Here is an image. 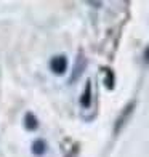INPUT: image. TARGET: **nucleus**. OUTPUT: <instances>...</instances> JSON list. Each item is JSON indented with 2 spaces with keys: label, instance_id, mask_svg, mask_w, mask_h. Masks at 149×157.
<instances>
[{
  "label": "nucleus",
  "instance_id": "5",
  "mask_svg": "<svg viewBox=\"0 0 149 157\" xmlns=\"http://www.w3.org/2000/svg\"><path fill=\"white\" fill-rule=\"evenodd\" d=\"M32 152L35 155H44L47 152V144H45V141L44 140H37V141H34V144H32Z\"/></svg>",
  "mask_w": 149,
  "mask_h": 157
},
{
  "label": "nucleus",
  "instance_id": "1",
  "mask_svg": "<svg viewBox=\"0 0 149 157\" xmlns=\"http://www.w3.org/2000/svg\"><path fill=\"white\" fill-rule=\"evenodd\" d=\"M67 67V59L66 56H55V58L50 61V69L53 71L55 74H63Z\"/></svg>",
  "mask_w": 149,
  "mask_h": 157
},
{
  "label": "nucleus",
  "instance_id": "3",
  "mask_svg": "<svg viewBox=\"0 0 149 157\" xmlns=\"http://www.w3.org/2000/svg\"><path fill=\"white\" fill-rule=\"evenodd\" d=\"M80 104L85 109L90 108V104H91V83H90V80L87 82V85H85V91L80 96Z\"/></svg>",
  "mask_w": 149,
  "mask_h": 157
},
{
  "label": "nucleus",
  "instance_id": "4",
  "mask_svg": "<svg viewBox=\"0 0 149 157\" xmlns=\"http://www.w3.org/2000/svg\"><path fill=\"white\" fill-rule=\"evenodd\" d=\"M83 69H85V58L80 55V56H79V59H77V63H75V66H74V74H72V77H71V82L75 80V78L82 74V71H83Z\"/></svg>",
  "mask_w": 149,
  "mask_h": 157
},
{
  "label": "nucleus",
  "instance_id": "8",
  "mask_svg": "<svg viewBox=\"0 0 149 157\" xmlns=\"http://www.w3.org/2000/svg\"><path fill=\"white\" fill-rule=\"evenodd\" d=\"M146 61L149 63V48H147V52H146Z\"/></svg>",
  "mask_w": 149,
  "mask_h": 157
},
{
  "label": "nucleus",
  "instance_id": "2",
  "mask_svg": "<svg viewBox=\"0 0 149 157\" xmlns=\"http://www.w3.org/2000/svg\"><path fill=\"white\" fill-rule=\"evenodd\" d=\"M133 108H135V103H130V104H128V106H127V108L124 109V112L120 114V117L117 119V122H116V128H114V132H116V133H117V132L120 130V128L124 127V124H125V120H127V117H128L130 114H132Z\"/></svg>",
  "mask_w": 149,
  "mask_h": 157
},
{
  "label": "nucleus",
  "instance_id": "7",
  "mask_svg": "<svg viewBox=\"0 0 149 157\" xmlns=\"http://www.w3.org/2000/svg\"><path fill=\"white\" fill-rule=\"evenodd\" d=\"M114 72L111 69H104V85L108 87V90L114 88Z\"/></svg>",
  "mask_w": 149,
  "mask_h": 157
},
{
  "label": "nucleus",
  "instance_id": "6",
  "mask_svg": "<svg viewBox=\"0 0 149 157\" xmlns=\"http://www.w3.org/2000/svg\"><path fill=\"white\" fill-rule=\"evenodd\" d=\"M24 125H26L27 130H37L39 122H37V119H35L32 114H26V117H24Z\"/></svg>",
  "mask_w": 149,
  "mask_h": 157
}]
</instances>
